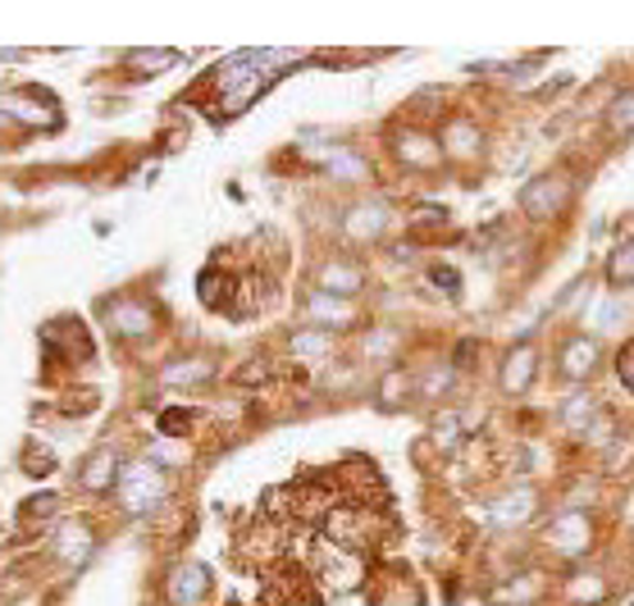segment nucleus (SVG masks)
<instances>
[{
  "instance_id": "nucleus-14",
  "label": "nucleus",
  "mask_w": 634,
  "mask_h": 606,
  "mask_svg": "<svg viewBox=\"0 0 634 606\" xmlns=\"http://www.w3.org/2000/svg\"><path fill=\"white\" fill-rule=\"evenodd\" d=\"M607 283H612V288H630V283H634V242H621V247L607 255Z\"/></svg>"
},
{
  "instance_id": "nucleus-20",
  "label": "nucleus",
  "mask_w": 634,
  "mask_h": 606,
  "mask_svg": "<svg viewBox=\"0 0 634 606\" xmlns=\"http://www.w3.org/2000/svg\"><path fill=\"white\" fill-rule=\"evenodd\" d=\"M201 378H210L206 361H188V369H165V384H201Z\"/></svg>"
},
{
  "instance_id": "nucleus-19",
  "label": "nucleus",
  "mask_w": 634,
  "mask_h": 606,
  "mask_svg": "<svg viewBox=\"0 0 634 606\" xmlns=\"http://www.w3.org/2000/svg\"><path fill=\"white\" fill-rule=\"evenodd\" d=\"M311 315L315 320H352V306H343V301H329V292H320L311 301Z\"/></svg>"
},
{
  "instance_id": "nucleus-27",
  "label": "nucleus",
  "mask_w": 634,
  "mask_h": 606,
  "mask_svg": "<svg viewBox=\"0 0 634 606\" xmlns=\"http://www.w3.org/2000/svg\"><path fill=\"white\" fill-rule=\"evenodd\" d=\"M630 606H634V602H630Z\"/></svg>"
},
{
  "instance_id": "nucleus-15",
  "label": "nucleus",
  "mask_w": 634,
  "mask_h": 606,
  "mask_svg": "<svg viewBox=\"0 0 634 606\" xmlns=\"http://www.w3.org/2000/svg\"><path fill=\"white\" fill-rule=\"evenodd\" d=\"M447 150H457V156H475V150H479V128L475 124H466V119H453V124H447Z\"/></svg>"
},
{
  "instance_id": "nucleus-11",
  "label": "nucleus",
  "mask_w": 634,
  "mask_h": 606,
  "mask_svg": "<svg viewBox=\"0 0 634 606\" xmlns=\"http://www.w3.org/2000/svg\"><path fill=\"white\" fill-rule=\"evenodd\" d=\"M552 534H557V543H571L567 552L571 556H580V552H589V539H593V524H589V515H562V520H557V529H552Z\"/></svg>"
},
{
  "instance_id": "nucleus-23",
  "label": "nucleus",
  "mask_w": 634,
  "mask_h": 606,
  "mask_svg": "<svg viewBox=\"0 0 634 606\" xmlns=\"http://www.w3.org/2000/svg\"><path fill=\"white\" fill-rule=\"evenodd\" d=\"M429 283L443 288V292H461V274L447 270V264H434V270H429Z\"/></svg>"
},
{
  "instance_id": "nucleus-2",
  "label": "nucleus",
  "mask_w": 634,
  "mask_h": 606,
  "mask_svg": "<svg viewBox=\"0 0 634 606\" xmlns=\"http://www.w3.org/2000/svg\"><path fill=\"white\" fill-rule=\"evenodd\" d=\"M567 201H571V182H567V178H557V174H548V178L530 182L526 192H520V206H526V215H530V219H539V223L557 219Z\"/></svg>"
},
{
  "instance_id": "nucleus-9",
  "label": "nucleus",
  "mask_w": 634,
  "mask_h": 606,
  "mask_svg": "<svg viewBox=\"0 0 634 606\" xmlns=\"http://www.w3.org/2000/svg\"><path fill=\"white\" fill-rule=\"evenodd\" d=\"M115 451L110 447H101V451H92L87 457V466H83V488H92V492H101V488H110L115 483Z\"/></svg>"
},
{
  "instance_id": "nucleus-3",
  "label": "nucleus",
  "mask_w": 634,
  "mask_h": 606,
  "mask_svg": "<svg viewBox=\"0 0 634 606\" xmlns=\"http://www.w3.org/2000/svg\"><path fill=\"white\" fill-rule=\"evenodd\" d=\"M593 365H599V337L593 333H571L567 343L557 347V369H562V378H571V384H584Z\"/></svg>"
},
{
  "instance_id": "nucleus-8",
  "label": "nucleus",
  "mask_w": 634,
  "mask_h": 606,
  "mask_svg": "<svg viewBox=\"0 0 634 606\" xmlns=\"http://www.w3.org/2000/svg\"><path fill=\"white\" fill-rule=\"evenodd\" d=\"M530 506H534V492H526V488H516L511 498H502V502H493L489 506V524H498V529H511V524H526L530 520Z\"/></svg>"
},
{
  "instance_id": "nucleus-26",
  "label": "nucleus",
  "mask_w": 634,
  "mask_h": 606,
  "mask_svg": "<svg viewBox=\"0 0 634 606\" xmlns=\"http://www.w3.org/2000/svg\"><path fill=\"white\" fill-rule=\"evenodd\" d=\"M6 119H10V115H6V109H0V124H6Z\"/></svg>"
},
{
  "instance_id": "nucleus-17",
  "label": "nucleus",
  "mask_w": 634,
  "mask_h": 606,
  "mask_svg": "<svg viewBox=\"0 0 634 606\" xmlns=\"http://www.w3.org/2000/svg\"><path fill=\"white\" fill-rule=\"evenodd\" d=\"M329 174H333V178L356 182V178H365V160H361V156H352V150H333V156H329Z\"/></svg>"
},
{
  "instance_id": "nucleus-12",
  "label": "nucleus",
  "mask_w": 634,
  "mask_h": 606,
  "mask_svg": "<svg viewBox=\"0 0 634 606\" xmlns=\"http://www.w3.org/2000/svg\"><path fill=\"white\" fill-rule=\"evenodd\" d=\"M397 156H402L406 165H420V169L438 165V150H434V142H429L425 133H402V137H397Z\"/></svg>"
},
{
  "instance_id": "nucleus-24",
  "label": "nucleus",
  "mask_w": 634,
  "mask_h": 606,
  "mask_svg": "<svg viewBox=\"0 0 634 606\" xmlns=\"http://www.w3.org/2000/svg\"><path fill=\"white\" fill-rule=\"evenodd\" d=\"M616 374H621V384L634 393V343H625V347H621V356H616Z\"/></svg>"
},
{
  "instance_id": "nucleus-16",
  "label": "nucleus",
  "mask_w": 634,
  "mask_h": 606,
  "mask_svg": "<svg viewBox=\"0 0 634 606\" xmlns=\"http://www.w3.org/2000/svg\"><path fill=\"white\" fill-rule=\"evenodd\" d=\"M607 128H612L616 137L634 133V92H621V96L612 101V109H607Z\"/></svg>"
},
{
  "instance_id": "nucleus-7",
  "label": "nucleus",
  "mask_w": 634,
  "mask_h": 606,
  "mask_svg": "<svg viewBox=\"0 0 634 606\" xmlns=\"http://www.w3.org/2000/svg\"><path fill=\"white\" fill-rule=\"evenodd\" d=\"M534 365H539V352L534 347H516L502 365V388L507 393H526L534 384Z\"/></svg>"
},
{
  "instance_id": "nucleus-13",
  "label": "nucleus",
  "mask_w": 634,
  "mask_h": 606,
  "mask_svg": "<svg viewBox=\"0 0 634 606\" xmlns=\"http://www.w3.org/2000/svg\"><path fill=\"white\" fill-rule=\"evenodd\" d=\"M60 556L64 561H73V565H83L87 556H92V534H87V524H64L60 529Z\"/></svg>"
},
{
  "instance_id": "nucleus-21",
  "label": "nucleus",
  "mask_w": 634,
  "mask_h": 606,
  "mask_svg": "<svg viewBox=\"0 0 634 606\" xmlns=\"http://www.w3.org/2000/svg\"><path fill=\"white\" fill-rule=\"evenodd\" d=\"M23 470H28L32 479H42V474H51V470H55V457H51V451L28 447V451H23Z\"/></svg>"
},
{
  "instance_id": "nucleus-6",
  "label": "nucleus",
  "mask_w": 634,
  "mask_h": 606,
  "mask_svg": "<svg viewBox=\"0 0 634 606\" xmlns=\"http://www.w3.org/2000/svg\"><path fill=\"white\" fill-rule=\"evenodd\" d=\"M206 588H210V571H206V565H197V561L178 565L174 579H169V597H174L178 606H188V602L206 597Z\"/></svg>"
},
{
  "instance_id": "nucleus-25",
  "label": "nucleus",
  "mask_w": 634,
  "mask_h": 606,
  "mask_svg": "<svg viewBox=\"0 0 634 606\" xmlns=\"http://www.w3.org/2000/svg\"><path fill=\"white\" fill-rule=\"evenodd\" d=\"M188 429V410H165L160 415V433H183Z\"/></svg>"
},
{
  "instance_id": "nucleus-4",
  "label": "nucleus",
  "mask_w": 634,
  "mask_h": 606,
  "mask_svg": "<svg viewBox=\"0 0 634 606\" xmlns=\"http://www.w3.org/2000/svg\"><path fill=\"white\" fill-rule=\"evenodd\" d=\"M105 315H110V324H115V333H124V337H142V333L156 328L152 306H142V301H110Z\"/></svg>"
},
{
  "instance_id": "nucleus-18",
  "label": "nucleus",
  "mask_w": 634,
  "mask_h": 606,
  "mask_svg": "<svg viewBox=\"0 0 634 606\" xmlns=\"http://www.w3.org/2000/svg\"><path fill=\"white\" fill-rule=\"evenodd\" d=\"M169 64H178L174 51H133L128 55V69H169Z\"/></svg>"
},
{
  "instance_id": "nucleus-5",
  "label": "nucleus",
  "mask_w": 634,
  "mask_h": 606,
  "mask_svg": "<svg viewBox=\"0 0 634 606\" xmlns=\"http://www.w3.org/2000/svg\"><path fill=\"white\" fill-rule=\"evenodd\" d=\"M384 229H388V210H384L380 201H365V206H356V210L343 219V233L356 238V242H375Z\"/></svg>"
},
{
  "instance_id": "nucleus-1",
  "label": "nucleus",
  "mask_w": 634,
  "mask_h": 606,
  "mask_svg": "<svg viewBox=\"0 0 634 606\" xmlns=\"http://www.w3.org/2000/svg\"><path fill=\"white\" fill-rule=\"evenodd\" d=\"M165 498V470H156L152 461H133L119 470V502L133 515H152Z\"/></svg>"
},
{
  "instance_id": "nucleus-10",
  "label": "nucleus",
  "mask_w": 634,
  "mask_h": 606,
  "mask_svg": "<svg viewBox=\"0 0 634 606\" xmlns=\"http://www.w3.org/2000/svg\"><path fill=\"white\" fill-rule=\"evenodd\" d=\"M320 283H324V292L329 296H352V292H361V270L356 264H324V274H320Z\"/></svg>"
},
{
  "instance_id": "nucleus-22",
  "label": "nucleus",
  "mask_w": 634,
  "mask_h": 606,
  "mask_svg": "<svg viewBox=\"0 0 634 606\" xmlns=\"http://www.w3.org/2000/svg\"><path fill=\"white\" fill-rule=\"evenodd\" d=\"M292 352H302V356L329 352V337H324V333H297V337H292Z\"/></svg>"
}]
</instances>
